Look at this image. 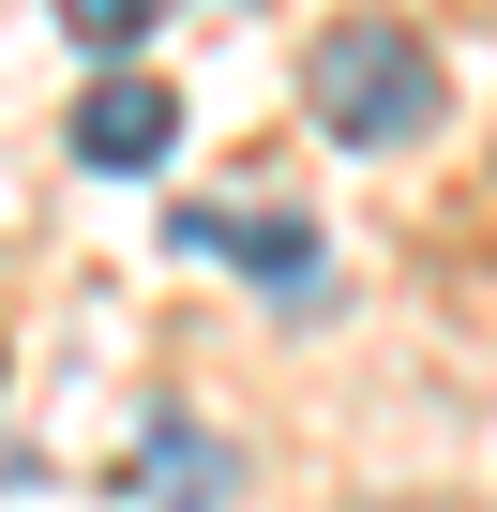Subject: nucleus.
Masks as SVG:
<instances>
[{
  "instance_id": "obj_4",
  "label": "nucleus",
  "mask_w": 497,
  "mask_h": 512,
  "mask_svg": "<svg viewBox=\"0 0 497 512\" xmlns=\"http://www.w3.org/2000/svg\"><path fill=\"white\" fill-rule=\"evenodd\" d=\"M166 241H181V256H226V272H257L272 302H332V241L287 226V211H272V226H257V211H181Z\"/></svg>"
},
{
  "instance_id": "obj_2",
  "label": "nucleus",
  "mask_w": 497,
  "mask_h": 512,
  "mask_svg": "<svg viewBox=\"0 0 497 512\" xmlns=\"http://www.w3.org/2000/svg\"><path fill=\"white\" fill-rule=\"evenodd\" d=\"M166 151H181V91L136 76V61H106L91 106H76V166H91V181H151Z\"/></svg>"
},
{
  "instance_id": "obj_3",
  "label": "nucleus",
  "mask_w": 497,
  "mask_h": 512,
  "mask_svg": "<svg viewBox=\"0 0 497 512\" xmlns=\"http://www.w3.org/2000/svg\"><path fill=\"white\" fill-rule=\"evenodd\" d=\"M121 497H151V512H226V497H241V452H226L196 407H151L136 452H121Z\"/></svg>"
},
{
  "instance_id": "obj_5",
  "label": "nucleus",
  "mask_w": 497,
  "mask_h": 512,
  "mask_svg": "<svg viewBox=\"0 0 497 512\" xmlns=\"http://www.w3.org/2000/svg\"><path fill=\"white\" fill-rule=\"evenodd\" d=\"M151 16H166V0H61V31H76L91 61H136V46H151Z\"/></svg>"
},
{
  "instance_id": "obj_1",
  "label": "nucleus",
  "mask_w": 497,
  "mask_h": 512,
  "mask_svg": "<svg viewBox=\"0 0 497 512\" xmlns=\"http://www.w3.org/2000/svg\"><path fill=\"white\" fill-rule=\"evenodd\" d=\"M302 106H317L332 151H422L452 121V76H437V46L407 16H332L317 61H302Z\"/></svg>"
}]
</instances>
